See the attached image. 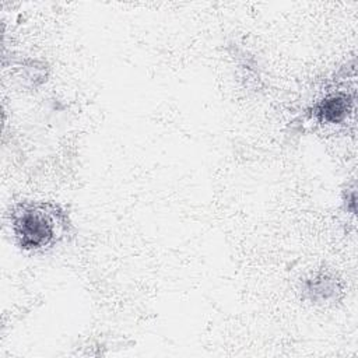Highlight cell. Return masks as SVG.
<instances>
[{"instance_id": "obj_1", "label": "cell", "mask_w": 358, "mask_h": 358, "mask_svg": "<svg viewBox=\"0 0 358 358\" xmlns=\"http://www.w3.org/2000/svg\"><path fill=\"white\" fill-rule=\"evenodd\" d=\"M66 213L53 203H21L11 213V231L25 250L53 245L67 228Z\"/></svg>"}, {"instance_id": "obj_2", "label": "cell", "mask_w": 358, "mask_h": 358, "mask_svg": "<svg viewBox=\"0 0 358 358\" xmlns=\"http://www.w3.org/2000/svg\"><path fill=\"white\" fill-rule=\"evenodd\" d=\"M348 113V101L343 95H330L317 105V117L322 122L338 123Z\"/></svg>"}, {"instance_id": "obj_3", "label": "cell", "mask_w": 358, "mask_h": 358, "mask_svg": "<svg viewBox=\"0 0 358 358\" xmlns=\"http://www.w3.org/2000/svg\"><path fill=\"white\" fill-rule=\"evenodd\" d=\"M337 285L333 278H329L327 275H319L315 277L308 284V292L310 294L312 299H322L327 301L331 295H334L337 291Z\"/></svg>"}]
</instances>
